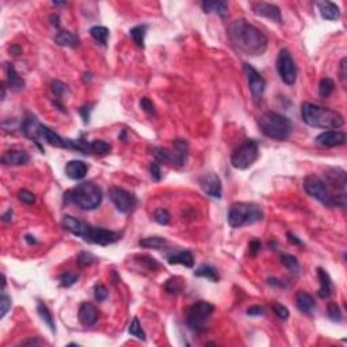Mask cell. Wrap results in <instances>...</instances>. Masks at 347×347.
<instances>
[{"label": "cell", "instance_id": "cell-1", "mask_svg": "<svg viewBox=\"0 0 347 347\" xmlns=\"http://www.w3.org/2000/svg\"><path fill=\"white\" fill-rule=\"evenodd\" d=\"M228 37L233 46L247 56H262L267 49V37L257 26L238 19L228 26Z\"/></svg>", "mask_w": 347, "mask_h": 347}, {"label": "cell", "instance_id": "cell-2", "mask_svg": "<svg viewBox=\"0 0 347 347\" xmlns=\"http://www.w3.org/2000/svg\"><path fill=\"white\" fill-rule=\"evenodd\" d=\"M301 117L302 121L312 128L336 130L345 125V118L339 111L309 102L302 103Z\"/></svg>", "mask_w": 347, "mask_h": 347}, {"label": "cell", "instance_id": "cell-3", "mask_svg": "<svg viewBox=\"0 0 347 347\" xmlns=\"http://www.w3.org/2000/svg\"><path fill=\"white\" fill-rule=\"evenodd\" d=\"M304 190L312 198L317 199L320 204L327 208H345L346 206V194H335L334 190L328 186L326 180L315 174L305 176L302 182Z\"/></svg>", "mask_w": 347, "mask_h": 347}, {"label": "cell", "instance_id": "cell-4", "mask_svg": "<svg viewBox=\"0 0 347 347\" xmlns=\"http://www.w3.org/2000/svg\"><path fill=\"white\" fill-rule=\"evenodd\" d=\"M101 187L94 182H82L64 194L65 204H75L83 210H94L102 204Z\"/></svg>", "mask_w": 347, "mask_h": 347}, {"label": "cell", "instance_id": "cell-5", "mask_svg": "<svg viewBox=\"0 0 347 347\" xmlns=\"http://www.w3.org/2000/svg\"><path fill=\"white\" fill-rule=\"evenodd\" d=\"M258 123L266 137L278 141L286 140L292 132V122L289 118L274 111H267L262 114L258 120Z\"/></svg>", "mask_w": 347, "mask_h": 347}, {"label": "cell", "instance_id": "cell-6", "mask_svg": "<svg viewBox=\"0 0 347 347\" xmlns=\"http://www.w3.org/2000/svg\"><path fill=\"white\" fill-rule=\"evenodd\" d=\"M263 220V212L257 204L235 202L228 213V224L232 228H242L245 225L257 224Z\"/></svg>", "mask_w": 347, "mask_h": 347}, {"label": "cell", "instance_id": "cell-7", "mask_svg": "<svg viewBox=\"0 0 347 347\" xmlns=\"http://www.w3.org/2000/svg\"><path fill=\"white\" fill-rule=\"evenodd\" d=\"M214 312L213 304L206 301H198L193 304L187 312V327L193 332H202L206 328L210 316Z\"/></svg>", "mask_w": 347, "mask_h": 347}, {"label": "cell", "instance_id": "cell-8", "mask_svg": "<svg viewBox=\"0 0 347 347\" xmlns=\"http://www.w3.org/2000/svg\"><path fill=\"white\" fill-rule=\"evenodd\" d=\"M259 157V145L255 140H245L233 151L231 156L232 167L236 170L250 168Z\"/></svg>", "mask_w": 347, "mask_h": 347}, {"label": "cell", "instance_id": "cell-9", "mask_svg": "<svg viewBox=\"0 0 347 347\" xmlns=\"http://www.w3.org/2000/svg\"><path fill=\"white\" fill-rule=\"evenodd\" d=\"M277 72L283 83L293 86L297 80V67L288 49H281L277 57Z\"/></svg>", "mask_w": 347, "mask_h": 347}, {"label": "cell", "instance_id": "cell-10", "mask_svg": "<svg viewBox=\"0 0 347 347\" xmlns=\"http://www.w3.org/2000/svg\"><path fill=\"white\" fill-rule=\"evenodd\" d=\"M109 198L116 206V209L121 213H129L137 204V198L133 193H130L121 187H110Z\"/></svg>", "mask_w": 347, "mask_h": 347}, {"label": "cell", "instance_id": "cell-11", "mask_svg": "<svg viewBox=\"0 0 347 347\" xmlns=\"http://www.w3.org/2000/svg\"><path fill=\"white\" fill-rule=\"evenodd\" d=\"M120 238H121V235L118 232L109 231V229H104V228H97V226L88 225V229L86 232L83 240L87 242V243H91V244L109 245L118 242Z\"/></svg>", "mask_w": 347, "mask_h": 347}, {"label": "cell", "instance_id": "cell-12", "mask_svg": "<svg viewBox=\"0 0 347 347\" xmlns=\"http://www.w3.org/2000/svg\"><path fill=\"white\" fill-rule=\"evenodd\" d=\"M243 69H244L245 76H247V82H248V87H250L251 95L254 102L258 103L262 101L264 92V87H266V82L264 79L260 76V73L250 64L243 65Z\"/></svg>", "mask_w": 347, "mask_h": 347}, {"label": "cell", "instance_id": "cell-13", "mask_svg": "<svg viewBox=\"0 0 347 347\" xmlns=\"http://www.w3.org/2000/svg\"><path fill=\"white\" fill-rule=\"evenodd\" d=\"M199 185L206 195L220 199L223 197V185L219 175L214 173H206L199 178Z\"/></svg>", "mask_w": 347, "mask_h": 347}, {"label": "cell", "instance_id": "cell-14", "mask_svg": "<svg viewBox=\"0 0 347 347\" xmlns=\"http://www.w3.org/2000/svg\"><path fill=\"white\" fill-rule=\"evenodd\" d=\"M346 142V133L342 130H327L316 137V144L324 148L341 147Z\"/></svg>", "mask_w": 347, "mask_h": 347}, {"label": "cell", "instance_id": "cell-15", "mask_svg": "<svg viewBox=\"0 0 347 347\" xmlns=\"http://www.w3.org/2000/svg\"><path fill=\"white\" fill-rule=\"evenodd\" d=\"M252 11L259 15L267 19L273 20L276 23H282V15H281V10L274 4L270 3H263V1H257L252 3Z\"/></svg>", "mask_w": 347, "mask_h": 347}, {"label": "cell", "instance_id": "cell-16", "mask_svg": "<svg viewBox=\"0 0 347 347\" xmlns=\"http://www.w3.org/2000/svg\"><path fill=\"white\" fill-rule=\"evenodd\" d=\"M326 183L332 190L346 194V173L341 168H330L326 173Z\"/></svg>", "mask_w": 347, "mask_h": 347}, {"label": "cell", "instance_id": "cell-17", "mask_svg": "<svg viewBox=\"0 0 347 347\" xmlns=\"http://www.w3.org/2000/svg\"><path fill=\"white\" fill-rule=\"evenodd\" d=\"M41 125L42 123L38 122V120L34 116L26 117L25 120H22L20 122V132L33 141H35L38 144V140L41 139Z\"/></svg>", "mask_w": 347, "mask_h": 347}, {"label": "cell", "instance_id": "cell-18", "mask_svg": "<svg viewBox=\"0 0 347 347\" xmlns=\"http://www.w3.org/2000/svg\"><path fill=\"white\" fill-rule=\"evenodd\" d=\"M30 161V156L20 149H10L1 156V163L4 166H25Z\"/></svg>", "mask_w": 347, "mask_h": 347}, {"label": "cell", "instance_id": "cell-19", "mask_svg": "<svg viewBox=\"0 0 347 347\" xmlns=\"http://www.w3.org/2000/svg\"><path fill=\"white\" fill-rule=\"evenodd\" d=\"M77 317H79V322L82 323L83 326L91 327L98 320V309L90 302H83L79 308Z\"/></svg>", "mask_w": 347, "mask_h": 347}, {"label": "cell", "instance_id": "cell-20", "mask_svg": "<svg viewBox=\"0 0 347 347\" xmlns=\"http://www.w3.org/2000/svg\"><path fill=\"white\" fill-rule=\"evenodd\" d=\"M87 171H88V166L82 160H71L65 166V174L72 180L83 179L87 175Z\"/></svg>", "mask_w": 347, "mask_h": 347}, {"label": "cell", "instance_id": "cell-21", "mask_svg": "<svg viewBox=\"0 0 347 347\" xmlns=\"http://www.w3.org/2000/svg\"><path fill=\"white\" fill-rule=\"evenodd\" d=\"M316 6H317V10H319L323 19L338 20L341 18V10L335 3L323 0V1H316Z\"/></svg>", "mask_w": 347, "mask_h": 347}, {"label": "cell", "instance_id": "cell-22", "mask_svg": "<svg viewBox=\"0 0 347 347\" xmlns=\"http://www.w3.org/2000/svg\"><path fill=\"white\" fill-rule=\"evenodd\" d=\"M41 139L45 140L49 145L56 147V148H67V139H63L51 128L45 125H41Z\"/></svg>", "mask_w": 347, "mask_h": 347}, {"label": "cell", "instance_id": "cell-23", "mask_svg": "<svg viewBox=\"0 0 347 347\" xmlns=\"http://www.w3.org/2000/svg\"><path fill=\"white\" fill-rule=\"evenodd\" d=\"M317 278L320 282V288L317 290V296L320 298H328L332 295V281L331 277L328 276V273L322 267L317 269Z\"/></svg>", "mask_w": 347, "mask_h": 347}, {"label": "cell", "instance_id": "cell-24", "mask_svg": "<svg viewBox=\"0 0 347 347\" xmlns=\"http://www.w3.org/2000/svg\"><path fill=\"white\" fill-rule=\"evenodd\" d=\"M167 260L170 264H182L185 267H193L194 257L190 251L182 250L167 255Z\"/></svg>", "mask_w": 347, "mask_h": 347}, {"label": "cell", "instance_id": "cell-25", "mask_svg": "<svg viewBox=\"0 0 347 347\" xmlns=\"http://www.w3.org/2000/svg\"><path fill=\"white\" fill-rule=\"evenodd\" d=\"M202 10L205 14L216 13L221 18H225L228 15V4L221 0H206L202 3Z\"/></svg>", "mask_w": 347, "mask_h": 347}, {"label": "cell", "instance_id": "cell-26", "mask_svg": "<svg viewBox=\"0 0 347 347\" xmlns=\"http://www.w3.org/2000/svg\"><path fill=\"white\" fill-rule=\"evenodd\" d=\"M7 73V84L8 87L14 91H19L25 87V82L23 79L18 75V72L15 69V67L13 64H7L6 67Z\"/></svg>", "mask_w": 347, "mask_h": 347}, {"label": "cell", "instance_id": "cell-27", "mask_svg": "<svg viewBox=\"0 0 347 347\" xmlns=\"http://www.w3.org/2000/svg\"><path fill=\"white\" fill-rule=\"evenodd\" d=\"M296 305L302 313H311L315 308V300L307 292H298L296 296Z\"/></svg>", "mask_w": 347, "mask_h": 347}, {"label": "cell", "instance_id": "cell-28", "mask_svg": "<svg viewBox=\"0 0 347 347\" xmlns=\"http://www.w3.org/2000/svg\"><path fill=\"white\" fill-rule=\"evenodd\" d=\"M54 42L60 46H67V48H77L80 45V39L77 35L72 34L71 32H58L54 37Z\"/></svg>", "mask_w": 347, "mask_h": 347}, {"label": "cell", "instance_id": "cell-29", "mask_svg": "<svg viewBox=\"0 0 347 347\" xmlns=\"http://www.w3.org/2000/svg\"><path fill=\"white\" fill-rule=\"evenodd\" d=\"M90 35L99 45L106 46L107 45V41H109L110 32L109 29L104 27V26H94V27L90 29Z\"/></svg>", "mask_w": 347, "mask_h": 347}, {"label": "cell", "instance_id": "cell-30", "mask_svg": "<svg viewBox=\"0 0 347 347\" xmlns=\"http://www.w3.org/2000/svg\"><path fill=\"white\" fill-rule=\"evenodd\" d=\"M37 312H38L39 317L44 320L48 327L51 328L52 332H56V323H54V319H53V315L52 312L49 311V308L46 307L44 302H38L37 305Z\"/></svg>", "mask_w": 347, "mask_h": 347}, {"label": "cell", "instance_id": "cell-31", "mask_svg": "<svg viewBox=\"0 0 347 347\" xmlns=\"http://www.w3.org/2000/svg\"><path fill=\"white\" fill-rule=\"evenodd\" d=\"M194 276L201 277V278H206V279H209V281H212V282H217L220 279L217 270H216L214 267H212V266H208V264L199 266L198 269L194 271Z\"/></svg>", "mask_w": 347, "mask_h": 347}, {"label": "cell", "instance_id": "cell-32", "mask_svg": "<svg viewBox=\"0 0 347 347\" xmlns=\"http://www.w3.org/2000/svg\"><path fill=\"white\" fill-rule=\"evenodd\" d=\"M139 244L144 248H155V250H160L167 245V240L160 236H151V238L141 239L139 242Z\"/></svg>", "mask_w": 347, "mask_h": 347}, {"label": "cell", "instance_id": "cell-33", "mask_svg": "<svg viewBox=\"0 0 347 347\" xmlns=\"http://www.w3.org/2000/svg\"><path fill=\"white\" fill-rule=\"evenodd\" d=\"M185 288V282L180 277H171L164 285V290L170 295H179Z\"/></svg>", "mask_w": 347, "mask_h": 347}, {"label": "cell", "instance_id": "cell-34", "mask_svg": "<svg viewBox=\"0 0 347 347\" xmlns=\"http://www.w3.org/2000/svg\"><path fill=\"white\" fill-rule=\"evenodd\" d=\"M147 26L145 25H140V26H136V27H133V29H130V35H132V38H133V41H135V44L139 48H144V39H145V34H147Z\"/></svg>", "mask_w": 347, "mask_h": 347}, {"label": "cell", "instance_id": "cell-35", "mask_svg": "<svg viewBox=\"0 0 347 347\" xmlns=\"http://www.w3.org/2000/svg\"><path fill=\"white\" fill-rule=\"evenodd\" d=\"M128 331L132 336H135V338L140 339V341H145V339H147V335L144 332V330L141 328V324H140V320H139L137 317H133V320L130 322Z\"/></svg>", "mask_w": 347, "mask_h": 347}, {"label": "cell", "instance_id": "cell-36", "mask_svg": "<svg viewBox=\"0 0 347 347\" xmlns=\"http://www.w3.org/2000/svg\"><path fill=\"white\" fill-rule=\"evenodd\" d=\"M334 88V80L330 79V77H324V79H322L320 84H319V95H320V98H328L332 94Z\"/></svg>", "mask_w": 347, "mask_h": 347}, {"label": "cell", "instance_id": "cell-37", "mask_svg": "<svg viewBox=\"0 0 347 347\" xmlns=\"http://www.w3.org/2000/svg\"><path fill=\"white\" fill-rule=\"evenodd\" d=\"M111 151V145L107 144L103 140H95V141L90 142V152L98 155H107Z\"/></svg>", "mask_w": 347, "mask_h": 347}, {"label": "cell", "instance_id": "cell-38", "mask_svg": "<svg viewBox=\"0 0 347 347\" xmlns=\"http://www.w3.org/2000/svg\"><path fill=\"white\" fill-rule=\"evenodd\" d=\"M281 263L286 269H289L292 273H298L300 266H298V260H297L296 257H293V255H282L281 257Z\"/></svg>", "mask_w": 347, "mask_h": 347}, {"label": "cell", "instance_id": "cell-39", "mask_svg": "<svg viewBox=\"0 0 347 347\" xmlns=\"http://www.w3.org/2000/svg\"><path fill=\"white\" fill-rule=\"evenodd\" d=\"M58 279H60V285H61L63 288H71L72 285H75V283L77 282L79 276H77L76 273H72V271H69V273H64V274H61Z\"/></svg>", "mask_w": 347, "mask_h": 347}, {"label": "cell", "instance_id": "cell-40", "mask_svg": "<svg viewBox=\"0 0 347 347\" xmlns=\"http://www.w3.org/2000/svg\"><path fill=\"white\" fill-rule=\"evenodd\" d=\"M327 315L332 322H341L342 320V312L339 305L336 302H330L327 307Z\"/></svg>", "mask_w": 347, "mask_h": 347}, {"label": "cell", "instance_id": "cell-41", "mask_svg": "<svg viewBox=\"0 0 347 347\" xmlns=\"http://www.w3.org/2000/svg\"><path fill=\"white\" fill-rule=\"evenodd\" d=\"M154 219L157 224L167 225L171 221V214H170L167 209H157V210H155Z\"/></svg>", "mask_w": 347, "mask_h": 347}, {"label": "cell", "instance_id": "cell-42", "mask_svg": "<svg viewBox=\"0 0 347 347\" xmlns=\"http://www.w3.org/2000/svg\"><path fill=\"white\" fill-rule=\"evenodd\" d=\"M52 91H53V94L56 95L57 98H61L64 94H67L68 92V86L67 84H64L63 82H60V80H54V82H52Z\"/></svg>", "mask_w": 347, "mask_h": 347}, {"label": "cell", "instance_id": "cell-43", "mask_svg": "<svg viewBox=\"0 0 347 347\" xmlns=\"http://www.w3.org/2000/svg\"><path fill=\"white\" fill-rule=\"evenodd\" d=\"M11 305H13V301H11V298L7 296V295H1V297H0V317H4V316L7 315V312L10 311V308H11Z\"/></svg>", "mask_w": 347, "mask_h": 347}, {"label": "cell", "instance_id": "cell-44", "mask_svg": "<svg viewBox=\"0 0 347 347\" xmlns=\"http://www.w3.org/2000/svg\"><path fill=\"white\" fill-rule=\"evenodd\" d=\"M94 262H95V257L92 254H90V252H82L79 255V258H77V264L80 267H87V266H90Z\"/></svg>", "mask_w": 347, "mask_h": 347}, {"label": "cell", "instance_id": "cell-45", "mask_svg": "<svg viewBox=\"0 0 347 347\" xmlns=\"http://www.w3.org/2000/svg\"><path fill=\"white\" fill-rule=\"evenodd\" d=\"M273 311H274V313H276L279 319H282V320H286L290 315L289 309L286 308V307H283L282 304H278V302H274V304H273Z\"/></svg>", "mask_w": 347, "mask_h": 347}, {"label": "cell", "instance_id": "cell-46", "mask_svg": "<svg viewBox=\"0 0 347 347\" xmlns=\"http://www.w3.org/2000/svg\"><path fill=\"white\" fill-rule=\"evenodd\" d=\"M94 297L97 298L98 301H104L109 297V292L103 286V285H95L94 288Z\"/></svg>", "mask_w": 347, "mask_h": 347}, {"label": "cell", "instance_id": "cell-47", "mask_svg": "<svg viewBox=\"0 0 347 347\" xmlns=\"http://www.w3.org/2000/svg\"><path fill=\"white\" fill-rule=\"evenodd\" d=\"M19 199L22 201V202H25L26 205H33L34 202H35V197H34V194L32 193V191H29V190H20L19 191Z\"/></svg>", "mask_w": 347, "mask_h": 347}, {"label": "cell", "instance_id": "cell-48", "mask_svg": "<svg viewBox=\"0 0 347 347\" xmlns=\"http://www.w3.org/2000/svg\"><path fill=\"white\" fill-rule=\"evenodd\" d=\"M139 259H140V262H141L142 264H145L147 266V269L151 271L156 270L157 267H159V264H157V262L155 260L154 258L151 257H147V255H141V257H139Z\"/></svg>", "mask_w": 347, "mask_h": 347}, {"label": "cell", "instance_id": "cell-49", "mask_svg": "<svg viewBox=\"0 0 347 347\" xmlns=\"http://www.w3.org/2000/svg\"><path fill=\"white\" fill-rule=\"evenodd\" d=\"M140 107L148 114H155L154 103H152V101H149L148 98H142L140 101Z\"/></svg>", "mask_w": 347, "mask_h": 347}, {"label": "cell", "instance_id": "cell-50", "mask_svg": "<svg viewBox=\"0 0 347 347\" xmlns=\"http://www.w3.org/2000/svg\"><path fill=\"white\" fill-rule=\"evenodd\" d=\"M151 176H152V179L156 180V182H159V180L161 179V170H160V164L159 163H152L151 164Z\"/></svg>", "mask_w": 347, "mask_h": 347}, {"label": "cell", "instance_id": "cell-51", "mask_svg": "<svg viewBox=\"0 0 347 347\" xmlns=\"http://www.w3.org/2000/svg\"><path fill=\"white\" fill-rule=\"evenodd\" d=\"M266 313L263 307H258V305H254V307H250L247 309V315L252 316V317H257V316H263Z\"/></svg>", "mask_w": 347, "mask_h": 347}, {"label": "cell", "instance_id": "cell-52", "mask_svg": "<svg viewBox=\"0 0 347 347\" xmlns=\"http://www.w3.org/2000/svg\"><path fill=\"white\" fill-rule=\"evenodd\" d=\"M260 242H258V240H252L250 243V245H248V250H250V254L251 255H257L258 252L260 251Z\"/></svg>", "mask_w": 347, "mask_h": 347}, {"label": "cell", "instance_id": "cell-53", "mask_svg": "<svg viewBox=\"0 0 347 347\" xmlns=\"http://www.w3.org/2000/svg\"><path fill=\"white\" fill-rule=\"evenodd\" d=\"M347 58L346 57H343L342 58V61H341V80H342V83L343 84H346V67H347Z\"/></svg>", "mask_w": 347, "mask_h": 347}, {"label": "cell", "instance_id": "cell-54", "mask_svg": "<svg viewBox=\"0 0 347 347\" xmlns=\"http://www.w3.org/2000/svg\"><path fill=\"white\" fill-rule=\"evenodd\" d=\"M90 106H84V107H82V110H80V113H82V117H83L84 122L88 123L90 122V113H91Z\"/></svg>", "mask_w": 347, "mask_h": 347}, {"label": "cell", "instance_id": "cell-55", "mask_svg": "<svg viewBox=\"0 0 347 347\" xmlns=\"http://www.w3.org/2000/svg\"><path fill=\"white\" fill-rule=\"evenodd\" d=\"M288 239H289V243H292V244H296V245H301L302 242L300 240V239L297 238V236H295L293 233H288Z\"/></svg>", "mask_w": 347, "mask_h": 347}, {"label": "cell", "instance_id": "cell-56", "mask_svg": "<svg viewBox=\"0 0 347 347\" xmlns=\"http://www.w3.org/2000/svg\"><path fill=\"white\" fill-rule=\"evenodd\" d=\"M1 220L4 221V223H10L11 220H13V210L11 209H8L3 216H1Z\"/></svg>", "mask_w": 347, "mask_h": 347}, {"label": "cell", "instance_id": "cell-57", "mask_svg": "<svg viewBox=\"0 0 347 347\" xmlns=\"http://www.w3.org/2000/svg\"><path fill=\"white\" fill-rule=\"evenodd\" d=\"M41 343V341H38V339H27V341H25V342H22V345L23 346H35V345H39Z\"/></svg>", "mask_w": 347, "mask_h": 347}, {"label": "cell", "instance_id": "cell-58", "mask_svg": "<svg viewBox=\"0 0 347 347\" xmlns=\"http://www.w3.org/2000/svg\"><path fill=\"white\" fill-rule=\"evenodd\" d=\"M25 239L29 244H37V240H35V238H34V236H32V235H26Z\"/></svg>", "mask_w": 347, "mask_h": 347}, {"label": "cell", "instance_id": "cell-59", "mask_svg": "<svg viewBox=\"0 0 347 347\" xmlns=\"http://www.w3.org/2000/svg\"><path fill=\"white\" fill-rule=\"evenodd\" d=\"M51 20H52V25H54L56 27H58V26H60V23H58V17H57V15H52Z\"/></svg>", "mask_w": 347, "mask_h": 347}, {"label": "cell", "instance_id": "cell-60", "mask_svg": "<svg viewBox=\"0 0 347 347\" xmlns=\"http://www.w3.org/2000/svg\"><path fill=\"white\" fill-rule=\"evenodd\" d=\"M11 52H13V53H14V56H18V54H20V52H22V51H20V49H19V48H18V46L14 45L13 48H11Z\"/></svg>", "mask_w": 347, "mask_h": 347}]
</instances>
